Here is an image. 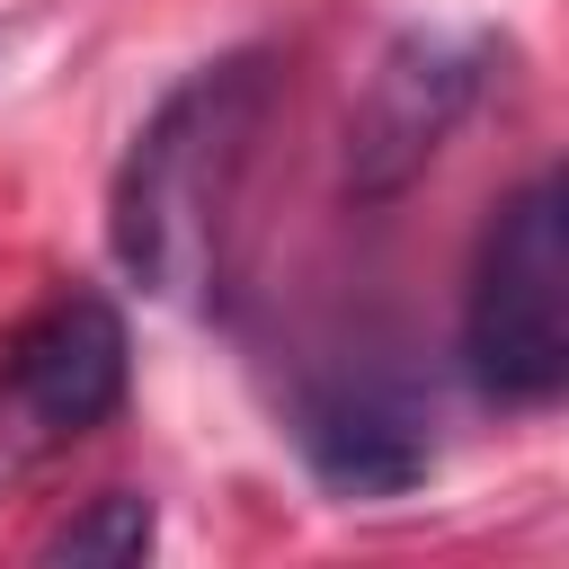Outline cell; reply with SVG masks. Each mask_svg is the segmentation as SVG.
<instances>
[{
    "instance_id": "cell-4",
    "label": "cell",
    "mask_w": 569,
    "mask_h": 569,
    "mask_svg": "<svg viewBox=\"0 0 569 569\" xmlns=\"http://www.w3.org/2000/svg\"><path fill=\"white\" fill-rule=\"evenodd\" d=\"M480 80H489V36H453V27L391 36L365 98H356V116H347V196L356 204L400 196L445 151V133L471 116Z\"/></svg>"
},
{
    "instance_id": "cell-6",
    "label": "cell",
    "mask_w": 569,
    "mask_h": 569,
    "mask_svg": "<svg viewBox=\"0 0 569 569\" xmlns=\"http://www.w3.org/2000/svg\"><path fill=\"white\" fill-rule=\"evenodd\" d=\"M160 542V507H151V489H98L71 525H53L44 533V569H62V560H80V569H124V560H142Z\"/></svg>"
},
{
    "instance_id": "cell-1",
    "label": "cell",
    "mask_w": 569,
    "mask_h": 569,
    "mask_svg": "<svg viewBox=\"0 0 569 569\" xmlns=\"http://www.w3.org/2000/svg\"><path fill=\"white\" fill-rule=\"evenodd\" d=\"M276 53L240 44L196 62L124 142L116 187H107V249L116 267L160 293V302H204L222 267V231L240 204V178L258 160V133L276 116Z\"/></svg>"
},
{
    "instance_id": "cell-3",
    "label": "cell",
    "mask_w": 569,
    "mask_h": 569,
    "mask_svg": "<svg viewBox=\"0 0 569 569\" xmlns=\"http://www.w3.org/2000/svg\"><path fill=\"white\" fill-rule=\"evenodd\" d=\"M133 391V329L98 284L53 293L0 338V453L44 462L98 436Z\"/></svg>"
},
{
    "instance_id": "cell-2",
    "label": "cell",
    "mask_w": 569,
    "mask_h": 569,
    "mask_svg": "<svg viewBox=\"0 0 569 569\" xmlns=\"http://www.w3.org/2000/svg\"><path fill=\"white\" fill-rule=\"evenodd\" d=\"M462 373L489 409H551L569 391V178L560 169H533L471 249Z\"/></svg>"
},
{
    "instance_id": "cell-5",
    "label": "cell",
    "mask_w": 569,
    "mask_h": 569,
    "mask_svg": "<svg viewBox=\"0 0 569 569\" xmlns=\"http://www.w3.org/2000/svg\"><path fill=\"white\" fill-rule=\"evenodd\" d=\"M293 453L329 498H409L436 471V400L400 365H329L293 391Z\"/></svg>"
}]
</instances>
